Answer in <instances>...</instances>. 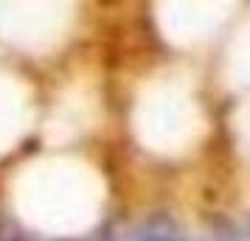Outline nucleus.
Listing matches in <instances>:
<instances>
[{
    "mask_svg": "<svg viewBox=\"0 0 250 241\" xmlns=\"http://www.w3.org/2000/svg\"><path fill=\"white\" fill-rule=\"evenodd\" d=\"M149 241H174V239H160V236H158V239H149Z\"/></svg>",
    "mask_w": 250,
    "mask_h": 241,
    "instance_id": "obj_1",
    "label": "nucleus"
}]
</instances>
